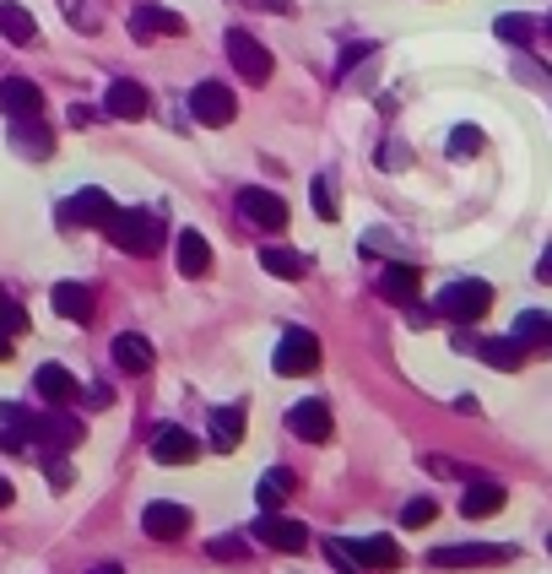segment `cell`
Wrapping results in <instances>:
<instances>
[{
    "mask_svg": "<svg viewBox=\"0 0 552 574\" xmlns=\"http://www.w3.org/2000/svg\"><path fill=\"white\" fill-rule=\"evenodd\" d=\"M325 559L336 564L341 574H358V570H380V574H391V570H401V548L391 542V537H331L325 542Z\"/></svg>",
    "mask_w": 552,
    "mask_h": 574,
    "instance_id": "cell-1",
    "label": "cell"
},
{
    "mask_svg": "<svg viewBox=\"0 0 552 574\" xmlns=\"http://www.w3.org/2000/svg\"><path fill=\"white\" fill-rule=\"evenodd\" d=\"M104 234H109L115 250H131V255H157L163 250V217H152V212H120L115 206Z\"/></svg>",
    "mask_w": 552,
    "mask_h": 574,
    "instance_id": "cell-2",
    "label": "cell"
},
{
    "mask_svg": "<svg viewBox=\"0 0 552 574\" xmlns=\"http://www.w3.org/2000/svg\"><path fill=\"white\" fill-rule=\"evenodd\" d=\"M433 303H439L444 320H455V325H477V320L493 309V287L482 283V277H460V283L444 287Z\"/></svg>",
    "mask_w": 552,
    "mask_h": 574,
    "instance_id": "cell-3",
    "label": "cell"
},
{
    "mask_svg": "<svg viewBox=\"0 0 552 574\" xmlns=\"http://www.w3.org/2000/svg\"><path fill=\"white\" fill-rule=\"evenodd\" d=\"M190 115H195L201 125L223 131V125H233L239 104H233V93H228V87H223L217 76H206V82H195V93H190Z\"/></svg>",
    "mask_w": 552,
    "mask_h": 574,
    "instance_id": "cell-4",
    "label": "cell"
},
{
    "mask_svg": "<svg viewBox=\"0 0 552 574\" xmlns=\"http://www.w3.org/2000/svg\"><path fill=\"white\" fill-rule=\"evenodd\" d=\"M455 347H460V352H477L488 369H504V374H515V369L526 363V347H520L515 336H471V331H460Z\"/></svg>",
    "mask_w": 552,
    "mask_h": 574,
    "instance_id": "cell-5",
    "label": "cell"
},
{
    "mask_svg": "<svg viewBox=\"0 0 552 574\" xmlns=\"http://www.w3.org/2000/svg\"><path fill=\"white\" fill-rule=\"evenodd\" d=\"M320 363V336L314 331H281V342H276V352H272V369L276 374H309Z\"/></svg>",
    "mask_w": 552,
    "mask_h": 574,
    "instance_id": "cell-6",
    "label": "cell"
},
{
    "mask_svg": "<svg viewBox=\"0 0 552 574\" xmlns=\"http://www.w3.org/2000/svg\"><path fill=\"white\" fill-rule=\"evenodd\" d=\"M228 60H233V71L244 76V82H272V49L266 44H255V33H244V27H233L228 33Z\"/></svg>",
    "mask_w": 552,
    "mask_h": 574,
    "instance_id": "cell-7",
    "label": "cell"
},
{
    "mask_svg": "<svg viewBox=\"0 0 552 574\" xmlns=\"http://www.w3.org/2000/svg\"><path fill=\"white\" fill-rule=\"evenodd\" d=\"M233 206H239V217H244L250 228H266V234H281V228H287V217H292L281 195L255 190V184H250V190H239V201H233Z\"/></svg>",
    "mask_w": 552,
    "mask_h": 574,
    "instance_id": "cell-8",
    "label": "cell"
},
{
    "mask_svg": "<svg viewBox=\"0 0 552 574\" xmlns=\"http://www.w3.org/2000/svg\"><path fill=\"white\" fill-rule=\"evenodd\" d=\"M515 548H488V542H460V548H433V570H482V564H509Z\"/></svg>",
    "mask_w": 552,
    "mask_h": 574,
    "instance_id": "cell-9",
    "label": "cell"
},
{
    "mask_svg": "<svg viewBox=\"0 0 552 574\" xmlns=\"http://www.w3.org/2000/svg\"><path fill=\"white\" fill-rule=\"evenodd\" d=\"M255 537L276 548V553H303L309 548V531H303V521H287V515H276V510H261V521H255Z\"/></svg>",
    "mask_w": 552,
    "mask_h": 574,
    "instance_id": "cell-10",
    "label": "cell"
},
{
    "mask_svg": "<svg viewBox=\"0 0 552 574\" xmlns=\"http://www.w3.org/2000/svg\"><path fill=\"white\" fill-rule=\"evenodd\" d=\"M141 531H146L152 542H179V537L190 531V510H184V504H163V499H157V504H146V510H141Z\"/></svg>",
    "mask_w": 552,
    "mask_h": 574,
    "instance_id": "cell-11",
    "label": "cell"
},
{
    "mask_svg": "<svg viewBox=\"0 0 552 574\" xmlns=\"http://www.w3.org/2000/svg\"><path fill=\"white\" fill-rule=\"evenodd\" d=\"M60 217H65L71 228H104V223L115 217V201H109L104 190H76V195L60 206Z\"/></svg>",
    "mask_w": 552,
    "mask_h": 574,
    "instance_id": "cell-12",
    "label": "cell"
},
{
    "mask_svg": "<svg viewBox=\"0 0 552 574\" xmlns=\"http://www.w3.org/2000/svg\"><path fill=\"white\" fill-rule=\"evenodd\" d=\"M0 109H5V120L44 115V93H38V82H27V76H5V82H0Z\"/></svg>",
    "mask_w": 552,
    "mask_h": 574,
    "instance_id": "cell-13",
    "label": "cell"
},
{
    "mask_svg": "<svg viewBox=\"0 0 552 574\" xmlns=\"http://www.w3.org/2000/svg\"><path fill=\"white\" fill-rule=\"evenodd\" d=\"M131 33L141 44L146 38H184V16H173L168 5H136L131 11Z\"/></svg>",
    "mask_w": 552,
    "mask_h": 574,
    "instance_id": "cell-14",
    "label": "cell"
},
{
    "mask_svg": "<svg viewBox=\"0 0 552 574\" xmlns=\"http://www.w3.org/2000/svg\"><path fill=\"white\" fill-rule=\"evenodd\" d=\"M104 115H109V120H141V115H146V87L131 82V76L109 82V87H104Z\"/></svg>",
    "mask_w": 552,
    "mask_h": 574,
    "instance_id": "cell-15",
    "label": "cell"
},
{
    "mask_svg": "<svg viewBox=\"0 0 552 574\" xmlns=\"http://www.w3.org/2000/svg\"><path fill=\"white\" fill-rule=\"evenodd\" d=\"M287 429L303 444H325L331 439V407L325 402H298V407H287Z\"/></svg>",
    "mask_w": 552,
    "mask_h": 574,
    "instance_id": "cell-16",
    "label": "cell"
},
{
    "mask_svg": "<svg viewBox=\"0 0 552 574\" xmlns=\"http://www.w3.org/2000/svg\"><path fill=\"white\" fill-rule=\"evenodd\" d=\"M82 444V418H71V412H55V418H38V439H33V450L44 455V450H76Z\"/></svg>",
    "mask_w": 552,
    "mask_h": 574,
    "instance_id": "cell-17",
    "label": "cell"
},
{
    "mask_svg": "<svg viewBox=\"0 0 552 574\" xmlns=\"http://www.w3.org/2000/svg\"><path fill=\"white\" fill-rule=\"evenodd\" d=\"M504 499H509V493H504L493 477H471V488L460 493V515H466V521H488V515L504 510Z\"/></svg>",
    "mask_w": 552,
    "mask_h": 574,
    "instance_id": "cell-18",
    "label": "cell"
},
{
    "mask_svg": "<svg viewBox=\"0 0 552 574\" xmlns=\"http://www.w3.org/2000/svg\"><path fill=\"white\" fill-rule=\"evenodd\" d=\"M201 455V444H195V433H184V429H157L152 433V461H163V466H190Z\"/></svg>",
    "mask_w": 552,
    "mask_h": 574,
    "instance_id": "cell-19",
    "label": "cell"
},
{
    "mask_svg": "<svg viewBox=\"0 0 552 574\" xmlns=\"http://www.w3.org/2000/svg\"><path fill=\"white\" fill-rule=\"evenodd\" d=\"M49 303H55V314H60V320H76V325H87V320H93V287H87V283H55Z\"/></svg>",
    "mask_w": 552,
    "mask_h": 574,
    "instance_id": "cell-20",
    "label": "cell"
},
{
    "mask_svg": "<svg viewBox=\"0 0 552 574\" xmlns=\"http://www.w3.org/2000/svg\"><path fill=\"white\" fill-rule=\"evenodd\" d=\"M33 391H38L49 407H71V402H76V380H71V369H60V363H44V369L33 374Z\"/></svg>",
    "mask_w": 552,
    "mask_h": 574,
    "instance_id": "cell-21",
    "label": "cell"
},
{
    "mask_svg": "<svg viewBox=\"0 0 552 574\" xmlns=\"http://www.w3.org/2000/svg\"><path fill=\"white\" fill-rule=\"evenodd\" d=\"M417 287H422V272H417L412 261H391L385 277H380V292L391 303H417Z\"/></svg>",
    "mask_w": 552,
    "mask_h": 574,
    "instance_id": "cell-22",
    "label": "cell"
},
{
    "mask_svg": "<svg viewBox=\"0 0 552 574\" xmlns=\"http://www.w3.org/2000/svg\"><path fill=\"white\" fill-rule=\"evenodd\" d=\"M173 261H179V272H184V277H206V272H212V244H206V234L184 228V234H179Z\"/></svg>",
    "mask_w": 552,
    "mask_h": 574,
    "instance_id": "cell-23",
    "label": "cell"
},
{
    "mask_svg": "<svg viewBox=\"0 0 552 574\" xmlns=\"http://www.w3.org/2000/svg\"><path fill=\"white\" fill-rule=\"evenodd\" d=\"M0 33H5V44H33L38 38V16L22 5V0H0Z\"/></svg>",
    "mask_w": 552,
    "mask_h": 574,
    "instance_id": "cell-24",
    "label": "cell"
},
{
    "mask_svg": "<svg viewBox=\"0 0 552 574\" xmlns=\"http://www.w3.org/2000/svg\"><path fill=\"white\" fill-rule=\"evenodd\" d=\"M115 369L120 374H146L152 369V342L136 336V331H120L115 336Z\"/></svg>",
    "mask_w": 552,
    "mask_h": 574,
    "instance_id": "cell-25",
    "label": "cell"
},
{
    "mask_svg": "<svg viewBox=\"0 0 552 574\" xmlns=\"http://www.w3.org/2000/svg\"><path fill=\"white\" fill-rule=\"evenodd\" d=\"M11 146H16L22 157H49V152H55V136L44 131L38 115H27V120H11Z\"/></svg>",
    "mask_w": 552,
    "mask_h": 574,
    "instance_id": "cell-26",
    "label": "cell"
},
{
    "mask_svg": "<svg viewBox=\"0 0 552 574\" xmlns=\"http://www.w3.org/2000/svg\"><path fill=\"white\" fill-rule=\"evenodd\" d=\"M515 342L520 347H537V352H552V314L548 309H526L515 320Z\"/></svg>",
    "mask_w": 552,
    "mask_h": 574,
    "instance_id": "cell-27",
    "label": "cell"
},
{
    "mask_svg": "<svg viewBox=\"0 0 552 574\" xmlns=\"http://www.w3.org/2000/svg\"><path fill=\"white\" fill-rule=\"evenodd\" d=\"M239 439H244V407H217L212 412V450H239Z\"/></svg>",
    "mask_w": 552,
    "mask_h": 574,
    "instance_id": "cell-28",
    "label": "cell"
},
{
    "mask_svg": "<svg viewBox=\"0 0 552 574\" xmlns=\"http://www.w3.org/2000/svg\"><path fill=\"white\" fill-rule=\"evenodd\" d=\"M261 266L281 277V283H298V277H309V255H298V250H266L261 255Z\"/></svg>",
    "mask_w": 552,
    "mask_h": 574,
    "instance_id": "cell-29",
    "label": "cell"
},
{
    "mask_svg": "<svg viewBox=\"0 0 552 574\" xmlns=\"http://www.w3.org/2000/svg\"><path fill=\"white\" fill-rule=\"evenodd\" d=\"M287 493H292V471H287V466H272V471L261 477V488H255V504H261V510H276Z\"/></svg>",
    "mask_w": 552,
    "mask_h": 574,
    "instance_id": "cell-30",
    "label": "cell"
},
{
    "mask_svg": "<svg viewBox=\"0 0 552 574\" xmlns=\"http://www.w3.org/2000/svg\"><path fill=\"white\" fill-rule=\"evenodd\" d=\"M493 33H499L504 44H531V38H537V22H531V16H499Z\"/></svg>",
    "mask_w": 552,
    "mask_h": 574,
    "instance_id": "cell-31",
    "label": "cell"
},
{
    "mask_svg": "<svg viewBox=\"0 0 552 574\" xmlns=\"http://www.w3.org/2000/svg\"><path fill=\"white\" fill-rule=\"evenodd\" d=\"M22 331H27V309L0 292V336H22Z\"/></svg>",
    "mask_w": 552,
    "mask_h": 574,
    "instance_id": "cell-32",
    "label": "cell"
},
{
    "mask_svg": "<svg viewBox=\"0 0 552 574\" xmlns=\"http://www.w3.org/2000/svg\"><path fill=\"white\" fill-rule=\"evenodd\" d=\"M433 521H439V504H433V499H412V504L401 510V526H407V531H422V526H433Z\"/></svg>",
    "mask_w": 552,
    "mask_h": 574,
    "instance_id": "cell-33",
    "label": "cell"
},
{
    "mask_svg": "<svg viewBox=\"0 0 552 574\" xmlns=\"http://www.w3.org/2000/svg\"><path fill=\"white\" fill-rule=\"evenodd\" d=\"M471 152H482V131L477 125H455L449 131V157H471Z\"/></svg>",
    "mask_w": 552,
    "mask_h": 574,
    "instance_id": "cell-34",
    "label": "cell"
},
{
    "mask_svg": "<svg viewBox=\"0 0 552 574\" xmlns=\"http://www.w3.org/2000/svg\"><path fill=\"white\" fill-rule=\"evenodd\" d=\"M309 201H314V212H320L325 223L336 217V201H331V179H325V174H314V184H309Z\"/></svg>",
    "mask_w": 552,
    "mask_h": 574,
    "instance_id": "cell-35",
    "label": "cell"
},
{
    "mask_svg": "<svg viewBox=\"0 0 552 574\" xmlns=\"http://www.w3.org/2000/svg\"><path fill=\"white\" fill-rule=\"evenodd\" d=\"M206 553H212V559H228V564H233V559H244V553H250V548H244V542H239V537H217V542H212V548H206Z\"/></svg>",
    "mask_w": 552,
    "mask_h": 574,
    "instance_id": "cell-36",
    "label": "cell"
},
{
    "mask_svg": "<svg viewBox=\"0 0 552 574\" xmlns=\"http://www.w3.org/2000/svg\"><path fill=\"white\" fill-rule=\"evenodd\" d=\"M369 55H374V44H352V49H347V55H341V65H336V71H341V76H347V71H352V65H358V60H369Z\"/></svg>",
    "mask_w": 552,
    "mask_h": 574,
    "instance_id": "cell-37",
    "label": "cell"
},
{
    "mask_svg": "<svg viewBox=\"0 0 552 574\" xmlns=\"http://www.w3.org/2000/svg\"><path fill=\"white\" fill-rule=\"evenodd\" d=\"M65 120L82 131V125H93V120H98V109H87V104H71V115H65Z\"/></svg>",
    "mask_w": 552,
    "mask_h": 574,
    "instance_id": "cell-38",
    "label": "cell"
},
{
    "mask_svg": "<svg viewBox=\"0 0 552 574\" xmlns=\"http://www.w3.org/2000/svg\"><path fill=\"white\" fill-rule=\"evenodd\" d=\"M49 482L65 493V488H71V466H65V461H55V466H49Z\"/></svg>",
    "mask_w": 552,
    "mask_h": 574,
    "instance_id": "cell-39",
    "label": "cell"
},
{
    "mask_svg": "<svg viewBox=\"0 0 552 574\" xmlns=\"http://www.w3.org/2000/svg\"><path fill=\"white\" fill-rule=\"evenodd\" d=\"M537 283H542V287H552V244L542 250V261H537Z\"/></svg>",
    "mask_w": 552,
    "mask_h": 574,
    "instance_id": "cell-40",
    "label": "cell"
},
{
    "mask_svg": "<svg viewBox=\"0 0 552 574\" xmlns=\"http://www.w3.org/2000/svg\"><path fill=\"white\" fill-rule=\"evenodd\" d=\"M5 504H11V482L0 477V510H5Z\"/></svg>",
    "mask_w": 552,
    "mask_h": 574,
    "instance_id": "cell-41",
    "label": "cell"
},
{
    "mask_svg": "<svg viewBox=\"0 0 552 574\" xmlns=\"http://www.w3.org/2000/svg\"><path fill=\"white\" fill-rule=\"evenodd\" d=\"M93 574H125V570H115V564H104V570H93Z\"/></svg>",
    "mask_w": 552,
    "mask_h": 574,
    "instance_id": "cell-42",
    "label": "cell"
},
{
    "mask_svg": "<svg viewBox=\"0 0 552 574\" xmlns=\"http://www.w3.org/2000/svg\"><path fill=\"white\" fill-rule=\"evenodd\" d=\"M548 38H552V16H548Z\"/></svg>",
    "mask_w": 552,
    "mask_h": 574,
    "instance_id": "cell-43",
    "label": "cell"
}]
</instances>
